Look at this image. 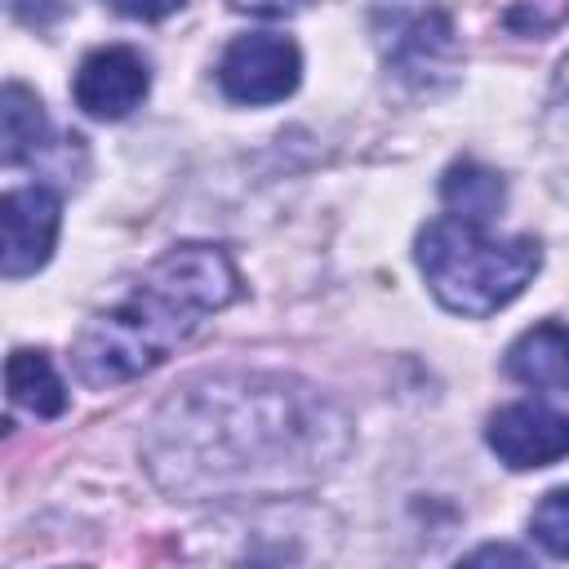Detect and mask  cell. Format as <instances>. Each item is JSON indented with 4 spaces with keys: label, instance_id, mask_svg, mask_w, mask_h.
Wrapping results in <instances>:
<instances>
[{
    "label": "cell",
    "instance_id": "obj_1",
    "mask_svg": "<svg viewBox=\"0 0 569 569\" xmlns=\"http://www.w3.org/2000/svg\"><path fill=\"white\" fill-rule=\"evenodd\" d=\"M151 467L173 493H253L311 485L342 449V418L280 378H213L173 396Z\"/></svg>",
    "mask_w": 569,
    "mask_h": 569
},
{
    "label": "cell",
    "instance_id": "obj_14",
    "mask_svg": "<svg viewBox=\"0 0 569 569\" xmlns=\"http://www.w3.org/2000/svg\"><path fill=\"white\" fill-rule=\"evenodd\" d=\"M547 142H551V156H556L560 178L569 182V58L556 67V80H551V102H547Z\"/></svg>",
    "mask_w": 569,
    "mask_h": 569
},
{
    "label": "cell",
    "instance_id": "obj_8",
    "mask_svg": "<svg viewBox=\"0 0 569 569\" xmlns=\"http://www.w3.org/2000/svg\"><path fill=\"white\" fill-rule=\"evenodd\" d=\"M147 89H151L147 62L129 44H102V49H93L76 67V80H71L76 107L84 116H93V120H124L147 98Z\"/></svg>",
    "mask_w": 569,
    "mask_h": 569
},
{
    "label": "cell",
    "instance_id": "obj_12",
    "mask_svg": "<svg viewBox=\"0 0 569 569\" xmlns=\"http://www.w3.org/2000/svg\"><path fill=\"white\" fill-rule=\"evenodd\" d=\"M44 111H40V98L9 80L4 93H0V160L4 164H22L31 160L40 147H44Z\"/></svg>",
    "mask_w": 569,
    "mask_h": 569
},
{
    "label": "cell",
    "instance_id": "obj_13",
    "mask_svg": "<svg viewBox=\"0 0 569 569\" xmlns=\"http://www.w3.org/2000/svg\"><path fill=\"white\" fill-rule=\"evenodd\" d=\"M529 538H533L547 556L569 560V485L542 493V502H538L533 516H529Z\"/></svg>",
    "mask_w": 569,
    "mask_h": 569
},
{
    "label": "cell",
    "instance_id": "obj_11",
    "mask_svg": "<svg viewBox=\"0 0 569 569\" xmlns=\"http://www.w3.org/2000/svg\"><path fill=\"white\" fill-rule=\"evenodd\" d=\"M4 387H9V400L36 418H58L67 409V382L58 378V369L44 351L18 347L4 365Z\"/></svg>",
    "mask_w": 569,
    "mask_h": 569
},
{
    "label": "cell",
    "instance_id": "obj_15",
    "mask_svg": "<svg viewBox=\"0 0 569 569\" xmlns=\"http://www.w3.org/2000/svg\"><path fill=\"white\" fill-rule=\"evenodd\" d=\"M569 22V0H516L502 13V27L516 36H547Z\"/></svg>",
    "mask_w": 569,
    "mask_h": 569
},
{
    "label": "cell",
    "instance_id": "obj_10",
    "mask_svg": "<svg viewBox=\"0 0 569 569\" xmlns=\"http://www.w3.org/2000/svg\"><path fill=\"white\" fill-rule=\"evenodd\" d=\"M440 200H445V209H449L453 218L476 222V227H489V222L502 213V204H507V182H502L498 169H489V164L462 156V160H453V164L445 169V178H440Z\"/></svg>",
    "mask_w": 569,
    "mask_h": 569
},
{
    "label": "cell",
    "instance_id": "obj_6",
    "mask_svg": "<svg viewBox=\"0 0 569 569\" xmlns=\"http://www.w3.org/2000/svg\"><path fill=\"white\" fill-rule=\"evenodd\" d=\"M485 440L498 453V462H507L511 471L551 467V462L569 458V413H560L551 405L516 400L489 418Z\"/></svg>",
    "mask_w": 569,
    "mask_h": 569
},
{
    "label": "cell",
    "instance_id": "obj_7",
    "mask_svg": "<svg viewBox=\"0 0 569 569\" xmlns=\"http://www.w3.org/2000/svg\"><path fill=\"white\" fill-rule=\"evenodd\" d=\"M58 222H62V200H58L53 187L27 182V187L4 191V200H0V227H4L0 271L9 280L40 271L49 262V253H53Z\"/></svg>",
    "mask_w": 569,
    "mask_h": 569
},
{
    "label": "cell",
    "instance_id": "obj_17",
    "mask_svg": "<svg viewBox=\"0 0 569 569\" xmlns=\"http://www.w3.org/2000/svg\"><path fill=\"white\" fill-rule=\"evenodd\" d=\"M236 13H253V18H289L298 9H307L311 0H227Z\"/></svg>",
    "mask_w": 569,
    "mask_h": 569
},
{
    "label": "cell",
    "instance_id": "obj_5",
    "mask_svg": "<svg viewBox=\"0 0 569 569\" xmlns=\"http://www.w3.org/2000/svg\"><path fill=\"white\" fill-rule=\"evenodd\" d=\"M302 80V53L289 36L276 31H249L236 36L218 58V84L231 102L267 107L298 89Z\"/></svg>",
    "mask_w": 569,
    "mask_h": 569
},
{
    "label": "cell",
    "instance_id": "obj_4",
    "mask_svg": "<svg viewBox=\"0 0 569 569\" xmlns=\"http://www.w3.org/2000/svg\"><path fill=\"white\" fill-rule=\"evenodd\" d=\"M373 36L382 44L387 67L418 93H436L453 84L462 67V44L453 31V18L436 4L427 9H382L373 18Z\"/></svg>",
    "mask_w": 569,
    "mask_h": 569
},
{
    "label": "cell",
    "instance_id": "obj_2",
    "mask_svg": "<svg viewBox=\"0 0 569 569\" xmlns=\"http://www.w3.org/2000/svg\"><path fill=\"white\" fill-rule=\"evenodd\" d=\"M240 298V276L218 244L164 249L107 311H98L76 338V373L89 387H120L160 360H169L204 316H218Z\"/></svg>",
    "mask_w": 569,
    "mask_h": 569
},
{
    "label": "cell",
    "instance_id": "obj_9",
    "mask_svg": "<svg viewBox=\"0 0 569 569\" xmlns=\"http://www.w3.org/2000/svg\"><path fill=\"white\" fill-rule=\"evenodd\" d=\"M502 369L533 391H569V325L542 320L525 329L507 347Z\"/></svg>",
    "mask_w": 569,
    "mask_h": 569
},
{
    "label": "cell",
    "instance_id": "obj_16",
    "mask_svg": "<svg viewBox=\"0 0 569 569\" xmlns=\"http://www.w3.org/2000/svg\"><path fill=\"white\" fill-rule=\"evenodd\" d=\"M107 4L124 18H138V22H160L173 9H182V0H107Z\"/></svg>",
    "mask_w": 569,
    "mask_h": 569
},
{
    "label": "cell",
    "instance_id": "obj_19",
    "mask_svg": "<svg viewBox=\"0 0 569 569\" xmlns=\"http://www.w3.org/2000/svg\"><path fill=\"white\" fill-rule=\"evenodd\" d=\"M467 560H511V565H525V556L511 551V547H480V551H471Z\"/></svg>",
    "mask_w": 569,
    "mask_h": 569
},
{
    "label": "cell",
    "instance_id": "obj_3",
    "mask_svg": "<svg viewBox=\"0 0 569 569\" xmlns=\"http://www.w3.org/2000/svg\"><path fill=\"white\" fill-rule=\"evenodd\" d=\"M418 267L431 293L458 316H493L538 276L542 249L529 236H489L462 218H431L418 231Z\"/></svg>",
    "mask_w": 569,
    "mask_h": 569
},
{
    "label": "cell",
    "instance_id": "obj_18",
    "mask_svg": "<svg viewBox=\"0 0 569 569\" xmlns=\"http://www.w3.org/2000/svg\"><path fill=\"white\" fill-rule=\"evenodd\" d=\"M9 9H13L22 22L44 27L49 18H58V13H62V0H9Z\"/></svg>",
    "mask_w": 569,
    "mask_h": 569
}]
</instances>
